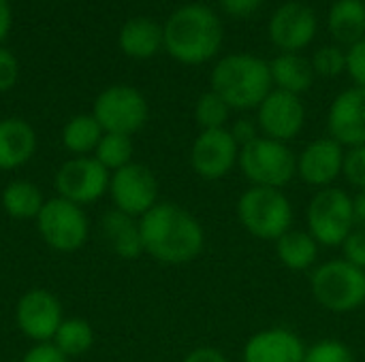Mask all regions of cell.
I'll return each instance as SVG.
<instances>
[{
  "label": "cell",
  "mask_w": 365,
  "mask_h": 362,
  "mask_svg": "<svg viewBox=\"0 0 365 362\" xmlns=\"http://www.w3.org/2000/svg\"><path fill=\"white\" fill-rule=\"evenodd\" d=\"M143 254L160 265L180 267L197 260L205 247V230L188 209L178 203L158 201L139 218Z\"/></svg>",
  "instance_id": "cell-1"
},
{
  "label": "cell",
  "mask_w": 365,
  "mask_h": 362,
  "mask_svg": "<svg viewBox=\"0 0 365 362\" xmlns=\"http://www.w3.org/2000/svg\"><path fill=\"white\" fill-rule=\"evenodd\" d=\"M225 41V28L216 11L203 2L175 9L163 23V47L186 66H199L216 58Z\"/></svg>",
  "instance_id": "cell-2"
},
{
  "label": "cell",
  "mask_w": 365,
  "mask_h": 362,
  "mask_svg": "<svg viewBox=\"0 0 365 362\" xmlns=\"http://www.w3.org/2000/svg\"><path fill=\"white\" fill-rule=\"evenodd\" d=\"M210 83L233 111H257L274 90L269 62L255 53H229L220 58L210 75Z\"/></svg>",
  "instance_id": "cell-3"
},
{
  "label": "cell",
  "mask_w": 365,
  "mask_h": 362,
  "mask_svg": "<svg viewBox=\"0 0 365 362\" xmlns=\"http://www.w3.org/2000/svg\"><path fill=\"white\" fill-rule=\"evenodd\" d=\"M240 226L255 239L278 241L287 230L293 228L295 211L284 190L248 186L235 205Z\"/></svg>",
  "instance_id": "cell-4"
},
{
  "label": "cell",
  "mask_w": 365,
  "mask_h": 362,
  "mask_svg": "<svg viewBox=\"0 0 365 362\" xmlns=\"http://www.w3.org/2000/svg\"><path fill=\"white\" fill-rule=\"evenodd\" d=\"M310 292L329 314H353L365 303V271L344 258L325 260L310 271Z\"/></svg>",
  "instance_id": "cell-5"
},
{
  "label": "cell",
  "mask_w": 365,
  "mask_h": 362,
  "mask_svg": "<svg viewBox=\"0 0 365 362\" xmlns=\"http://www.w3.org/2000/svg\"><path fill=\"white\" fill-rule=\"evenodd\" d=\"M237 169L250 186L284 190L297 177V154L289 143L261 134L240 149Z\"/></svg>",
  "instance_id": "cell-6"
},
{
  "label": "cell",
  "mask_w": 365,
  "mask_h": 362,
  "mask_svg": "<svg viewBox=\"0 0 365 362\" xmlns=\"http://www.w3.org/2000/svg\"><path fill=\"white\" fill-rule=\"evenodd\" d=\"M357 228L355 201L342 188L317 190L306 207V230L321 247H340Z\"/></svg>",
  "instance_id": "cell-7"
},
{
  "label": "cell",
  "mask_w": 365,
  "mask_h": 362,
  "mask_svg": "<svg viewBox=\"0 0 365 362\" xmlns=\"http://www.w3.org/2000/svg\"><path fill=\"white\" fill-rule=\"evenodd\" d=\"M92 115L101 124L103 132L128 134L139 132L150 115V107L145 96L133 85H109L105 87L92 107Z\"/></svg>",
  "instance_id": "cell-8"
},
{
  "label": "cell",
  "mask_w": 365,
  "mask_h": 362,
  "mask_svg": "<svg viewBox=\"0 0 365 362\" xmlns=\"http://www.w3.org/2000/svg\"><path fill=\"white\" fill-rule=\"evenodd\" d=\"M36 228L41 239L56 252L71 254L86 245L90 224L83 207L66 201V198H49L45 201L41 213L36 215Z\"/></svg>",
  "instance_id": "cell-9"
},
{
  "label": "cell",
  "mask_w": 365,
  "mask_h": 362,
  "mask_svg": "<svg viewBox=\"0 0 365 362\" xmlns=\"http://www.w3.org/2000/svg\"><path fill=\"white\" fill-rule=\"evenodd\" d=\"M111 173L94 156H75L56 173V192L79 207L92 205L109 192Z\"/></svg>",
  "instance_id": "cell-10"
},
{
  "label": "cell",
  "mask_w": 365,
  "mask_h": 362,
  "mask_svg": "<svg viewBox=\"0 0 365 362\" xmlns=\"http://www.w3.org/2000/svg\"><path fill=\"white\" fill-rule=\"evenodd\" d=\"M158 190L160 186L154 171L141 162H130L111 173L107 194L113 201V209L141 218L158 203Z\"/></svg>",
  "instance_id": "cell-11"
},
{
  "label": "cell",
  "mask_w": 365,
  "mask_h": 362,
  "mask_svg": "<svg viewBox=\"0 0 365 362\" xmlns=\"http://www.w3.org/2000/svg\"><path fill=\"white\" fill-rule=\"evenodd\" d=\"M240 145L229 128L201 130L190 147V166L205 181H220L237 166Z\"/></svg>",
  "instance_id": "cell-12"
},
{
  "label": "cell",
  "mask_w": 365,
  "mask_h": 362,
  "mask_svg": "<svg viewBox=\"0 0 365 362\" xmlns=\"http://www.w3.org/2000/svg\"><path fill=\"white\" fill-rule=\"evenodd\" d=\"M257 124L263 137L291 143L306 126V105L302 96L282 90H272L257 107Z\"/></svg>",
  "instance_id": "cell-13"
},
{
  "label": "cell",
  "mask_w": 365,
  "mask_h": 362,
  "mask_svg": "<svg viewBox=\"0 0 365 362\" xmlns=\"http://www.w3.org/2000/svg\"><path fill=\"white\" fill-rule=\"evenodd\" d=\"M319 30L317 13L312 6L299 0L280 4L269 17V41L280 49V53H299L306 49Z\"/></svg>",
  "instance_id": "cell-14"
},
{
  "label": "cell",
  "mask_w": 365,
  "mask_h": 362,
  "mask_svg": "<svg viewBox=\"0 0 365 362\" xmlns=\"http://www.w3.org/2000/svg\"><path fill=\"white\" fill-rule=\"evenodd\" d=\"M62 305L49 290L32 288L24 292L15 307V322L24 337L34 344H51L62 324Z\"/></svg>",
  "instance_id": "cell-15"
},
{
  "label": "cell",
  "mask_w": 365,
  "mask_h": 362,
  "mask_svg": "<svg viewBox=\"0 0 365 362\" xmlns=\"http://www.w3.org/2000/svg\"><path fill=\"white\" fill-rule=\"evenodd\" d=\"M344 156L346 147L336 139L329 134L319 137L297 154V177L314 190L331 188L336 179L342 177Z\"/></svg>",
  "instance_id": "cell-16"
},
{
  "label": "cell",
  "mask_w": 365,
  "mask_h": 362,
  "mask_svg": "<svg viewBox=\"0 0 365 362\" xmlns=\"http://www.w3.org/2000/svg\"><path fill=\"white\" fill-rule=\"evenodd\" d=\"M327 130L342 147L365 145V90L346 87L329 105Z\"/></svg>",
  "instance_id": "cell-17"
},
{
  "label": "cell",
  "mask_w": 365,
  "mask_h": 362,
  "mask_svg": "<svg viewBox=\"0 0 365 362\" xmlns=\"http://www.w3.org/2000/svg\"><path fill=\"white\" fill-rule=\"evenodd\" d=\"M306 341L287 326H269L250 335L242 350V362H304Z\"/></svg>",
  "instance_id": "cell-18"
},
{
  "label": "cell",
  "mask_w": 365,
  "mask_h": 362,
  "mask_svg": "<svg viewBox=\"0 0 365 362\" xmlns=\"http://www.w3.org/2000/svg\"><path fill=\"white\" fill-rule=\"evenodd\" d=\"M36 151V132L21 117L0 119V171L21 169Z\"/></svg>",
  "instance_id": "cell-19"
},
{
  "label": "cell",
  "mask_w": 365,
  "mask_h": 362,
  "mask_svg": "<svg viewBox=\"0 0 365 362\" xmlns=\"http://www.w3.org/2000/svg\"><path fill=\"white\" fill-rule=\"evenodd\" d=\"M103 237L109 250L122 260H137L143 254V239L139 218H133L124 211L111 209L103 215L101 222Z\"/></svg>",
  "instance_id": "cell-20"
},
{
  "label": "cell",
  "mask_w": 365,
  "mask_h": 362,
  "mask_svg": "<svg viewBox=\"0 0 365 362\" xmlns=\"http://www.w3.org/2000/svg\"><path fill=\"white\" fill-rule=\"evenodd\" d=\"M118 45L128 58L148 60L163 47V26L150 17H133L120 28Z\"/></svg>",
  "instance_id": "cell-21"
},
{
  "label": "cell",
  "mask_w": 365,
  "mask_h": 362,
  "mask_svg": "<svg viewBox=\"0 0 365 362\" xmlns=\"http://www.w3.org/2000/svg\"><path fill=\"white\" fill-rule=\"evenodd\" d=\"M276 245V256L278 260L289 269V271H312L319 265V252L321 245L317 239L306 230V228H291L287 230Z\"/></svg>",
  "instance_id": "cell-22"
},
{
  "label": "cell",
  "mask_w": 365,
  "mask_h": 362,
  "mask_svg": "<svg viewBox=\"0 0 365 362\" xmlns=\"http://www.w3.org/2000/svg\"><path fill=\"white\" fill-rule=\"evenodd\" d=\"M272 83L276 90L302 96L314 83V68L302 53H278L269 62Z\"/></svg>",
  "instance_id": "cell-23"
},
{
  "label": "cell",
  "mask_w": 365,
  "mask_h": 362,
  "mask_svg": "<svg viewBox=\"0 0 365 362\" xmlns=\"http://www.w3.org/2000/svg\"><path fill=\"white\" fill-rule=\"evenodd\" d=\"M327 30L340 45H355L365 38L364 0H336L327 15Z\"/></svg>",
  "instance_id": "cell-24"
},
{
  "label": "cell",
  "mask_w": 365,
  "mask_h": 362,
  "mask_svg": "<svg viewBox=\"0 0 365 362\" xmlns=\"http://www.w3.org/2000/svg\"><path fill=\"white\" fill-rule=\"evenodd\" d=\"M0 203L4 213L13 220H36V215L45 205V198L36 183L26 179H15L4 186Z\"/></svg>",
  "instance_id": "cell-25"
},
{
  "label": "cell",
  "mask_w": 365,
  "mask_h": 362,
  "mask_svg": "<svg viewBox=\"0 0 365 362\" xmlns=\"http://www.w3.org/2000/svg\"><path fill=\"white\" fill-rule=\"evenodd\" d=\"M103 134L105 132L96 122V117L92 113H81L64 124L62 145L75 156H92Z\"/></svg>",
  "instance_id": "cell-26"
},
{
  "label": "cell",
  "mask_w": 365,
  "mask_h": 362,
  "mask_svg": "<svg viewBox=\"0 0 365 362\" xmlns=\"http://www.w3.org/2000/svg\"><path fill=\"white\" fill-rule=\"evenodd\" d=\"M51 344L66 356H81L94 346V331L88 320L83 318H64L58 326Z\"/></svg>",
  "instance_id": "cell-27"
},
{
  "label": "cell",
  "mask_w": 365,
  "mask_h": 362,
  "mask_svg": "<svg viewBox=\"0 0 365 362\" xmlns=\"http://www.w3.org/2000/svg\"><path fill=\"white\" fill-rule=\"evenodd\" d=\"M135 145L128 134H115V132H105L94 149V158L109 171L115 173L124 169L126 164L133 162Z\"/></svg>",
  "instance_id": "cell-28"
},
{
  "label": "cell",
  "mask_w": 365,
  "mask_h": 362,
  "mask_svg": "<svg viewBox=\"0 0 365 362\" xmlns=\"http://www.w3.org/2000/svg\"><path fill=\"white\" fill-rule=\"evenodd\" d=\"M231 107L225 102L222 96H218L214 90H207L199 96L195 102V119L201 130H220L229 128Z\"/></svg>",
  "instance_id": "cell-29"
},
{
  "label": "cell",
  "mask_w": 365,
  "mask_h": 362,
  "mask_svg": "<svg viewBox=\"0 0 365 362\" xmlns=\"http://www.w3.org/2000/svg\"><path fill=\"white\" fill-rule=\"evenodd\" d=\"M304 362H355V354L342 339L325 337L306 348Z\"/></svg>",
  "instance_id": "cell-30"
},
{
  "label": "cell",
  "mask_w": 365,
  "mask_h": 362,
  "mask_svg": "<svg viewBox=\"0 0 365 362\" xmlns=\"http://www.w3.org/2000/svg\"><path fill=\"white\" fill-rule=\"evenodd\" d=\"M310 64L314 68V75L319 77H338L346 73V51L338 45H323L314 51Z\"/></svg>",
  "instance_id": "cell-31"
},
{
  "label": "cell",
  "mask_w": 365,
  "mask_h": 362,
  "mask_svg": "<svg viewBox=\"0 0 365 362\" xmlns=\"http://www.w3.org/2000/svg\"><path fill=\"white\" fill-rule=\"evenodd\" d=\"M342 177L349 181L351 188L355 190H365V145L349 147L344 156V169Z\"/></svg>",
  "instance_id": "cell-32"
},
{
  "label": "cell",
  "mask_w": 365,
  "mask_h": 362,
  "mask_svg": "<svg viewBox=\"0 0 365 362\" xmlns=\"http://www.w3.org/2000/svg\"><path fill=\"white\" fill-rule=\"evenodd\" d=\"M342 250V258L346 262H351L353 267L357 269H364L365 271V228L357 226L346 239L344 243L340 245Z\"/></svg>",
  "instance_id": "cell-33"
},
{
  "label": "cell",
  "mask_w": 365,
  "mask_h": 362,
  "mask_svg": "<svg viewBox=\"0 0 365 362\" xmlns=\"http://www.w3.org/2000/svg\"><path fill=\"white\" fill-rule=\"evenodd\" d=\"M346 73L351 75L355 87L365 90V38L346 49Z\"/></svg>",
  "instance_id": "cell-34"
},
{
  "label": "cell",
  "mask_w": 365,
  "mask_h": 362,
  "mask_svg": "<svg viewBox=\"0 0 365 362\" xmlns=\"http://www.w3.org/2000/svg\"><path fill=\"white\" fill-rule=\"evenodd\" d=\"M229 132H231V137L235 139V143H237L240 147H244V145H248V143H252L255 139L261 137V130H259L257 119H255V117H248V115L237 117V119L229 126Z\"/></svg>",
  "instance_id": "cell-35"
},
{
  "label": "cell",
  "mask_w": 365,
  "mask_h": 362,
  "mask_svg": "<svg viewBox=\"0 0 365 362\" xmlns=\"http://www.w3.org/2000/svg\"><path fill=\"white\" fill-rule=\"evenodd\" d=\"M19 77L17 58L0 45V92H9Z\"/></svg>",
  "instance_id": "cell-36"
},
{
  "label": "cell",
  "mask_w": 365,
  "mask_h": 362,
  "mask_svg": "<svg viewBox=\"0 0 365 362\" xmlns=\"http://www.w3.org/2000/svg\"><path fill=\"white\" fill-rule=\"evenodd\" d=\"M21 362H68V358L53 344H34Z\"/></svg>",
  "instance_id": "cell-37"
},
{
  "label": "cell",
  "mask_w": 365,
  "mask_h": 362,
  "mask_svg": "<svg viewBox=\"0 0 365 362\" xmlns=\"http://www.w3.org/2000/svg\"><path fill=\"white\" fill-rule=\"evenodd\" d=\"M220 9L235 17V19H244V17H250L259 11V6L263 4V0H218Z\"/></svg>",
  "instance_id": "cell-38"
},
{
  "label": "cell",
  "mask_w": 365,
  "mask_h": 362,
  "mask_svg": "<svg viewBox=\"0 0 365 362\" xmlns=\"http://www.w3.org/2000/svg\"><path fill=\"white\" fill-rule=\"evenodd\" d=\"M182 362H229V358L220 350H216V348L201 346V348L190 350Z\"/></svg>",
  "instance_id": "cell-39"
},
{
  "label": "cell",
  "mask_w": 365,
  "mask_h": 362,
  "mask_svg": "<svg viewBox=\"0 0 365 362\" xmlns=\"http://www.w3.org/2000/svg\"><path fill=\"white\" fill-rule=\"evenodd\" d=\"M11 21H13L11 4H9V0H0V43L6 38V34L11 30Z\"/></svg>",
  "instance_id": "cell-40"
},
{
  "label": "cell",
  "mask_w": 365,
  "mask_h": 362,
  "mask_svg": "<svg viewBox=\"0 0 365 362\" xmlns=\"http://www.w3.org/2000/svg\"><path fill=\"white\" fill-rule=\"evenodd\" d=\"M355 201V220H357V226L365 228V190L357 192V196H353Z\"/></svg>",
  "instance_id": "cell-41"
}]
</instances>
